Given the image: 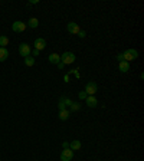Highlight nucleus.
Returning <instances> with one entry per match:
<instances>
[{
    "instance_id": "nucleus-1",
    "label": "nucleus",
    "mask_w": 144,
    "mask_h": 161,
    "mask_svg": "<svg viewBox=\"0 0 144 161\" xmlns=\"http://www.w3.org/2000/svg\"><path fill=\"white\" fill-rule=\"evenodd\" d=\"M75 53H72V52H65L64 55H61V62L64 63V65H69V63H74L75 62Z\"/></svg>"
},
{
    "instance_id": "nucleus-2",
    "label": "nucleus",
    "mask_w": 144,
    "mask_h": 161,
    "mask_svg": "<svg viewBox=\"0 0 144 161\" xmlns=\"http://www.w3.org/2000/svg\"><path fill=\"white\" fill-rule=\"evenodd\" d=\"M84 92H85L88 96H94L98 92V85H97L95 82H88L85 85V91H84Z\"/></svg>"
},
{
    "instance_id": "nucleus-3",
    "label": "nucleus",
    "mask_w": 144,
    "mask_h": 161,
    "mask_svg": "<svg viewBox=\"0 0 144 161\" xmlns=\"http://www.w3.org/2000/svg\"><path fill=\"white\" fill-rule=\"evenodd\" d=\"M122 56H124V60L127 62V60H133V59H137L138 58V52L136 49H127V51L122 53Z\"/></svg>"
},
{
    "instance_id": "nucleus-4",
    "label": "nucleus",
    "mask_w": 144,
    "mask_h": 161,
    "mask_svg": "<svg viewBox=\"0 0 144 161\" xmlns=\"http://www.w3.org/2000/svg\"><path fill=\"white\" fill-rule=\"evenodd\" d=\"M19 53H20V56H23V58H28V56H30V53H32V49H30V46L28 43H22L19 46Z\"/></svg>"
},
{
    "instance_id": "nucleus-5",
    "label": "nucleus",
    "mask_w": 144,
    "mask_h": 161,
    "mask_svg": "<svg viewBox=\"0 0 144 161\" xmlns=\"http://www.w3.org/2000/svg\"><path fill=\"white\" fill-rule=\"evenodd\" d=\"M74 158V151L71 148H65L61 153V161H71Z\"/></svg>"
},
{
    "instance_id": "nucleus-6",
    "label": "nucleus",
    "mask_w": 144,
    "mask_h": 161,
    "mask_svg": "<svg viewBox=\"0 0 144 161\" xmlns=\"http://www.w3.org/2000/svg\"><path fill=\"white\" fill-rule=\"evenodd\" d=\"M12 29H13V32H16V33H20V32H23V30L26 29V23L17 20V22H14L13 25H12Z\"/></svg>"
},
{
    "instance_id": "nucleus-7",
    "label": "nucleus",
    "mask_w": 144,
    "mask_h": 161,
    "mask_svg": "<svg viewBox=\"0 0 144 161\" xmlns=\"http://www.w3.org/2000/svg\"><path fill=\"white\" fill-rule=\"evenodd\" d=\"M71 104H72V101L69 98H61L59 99V104H58V108H59V111L66 110V107H71Z\"/></svg>"
},
{
    "instance_id": "nucleus-8",
    "label": "nucleus",
    "mask_w": 144,
    "mask_h": 161,
    "mask_svg": "<svg viewBox=\"0 0 144 161\" xmlns=\"http://www.w3.org/2000/svg\"><path fill=\"white\" fill-rule=\"evenodd\" d=\"M33 46H35V49H38V51L40 52L42 49L46 48V42H45L43 37H38V39L35 40V43H33Z\"/></svg>"
},
{
    "instance_id": "nucleus-9",
    "label": "nucleus",
    "mask_w": 144,
    "mask_h": 161,
    "mask_svg": "<svg viewBox=\"0 0 144 161\" xmlns=\"http://www.w3.org/2000/svg\"><path fill=\"white\" fill-rule=\"evenodd\" d=\"M66 29H68V32L69 33H72V35H78L79 33V26L76 25V23H74V22H69L68 23V26H66Z\"/></svg>"
},
{
    "instance_id": "nucleus-10",
    "label": "nucleus",
    "mask_w": 144,
    "mask_h": 161,
    "mask_svg": "<svg viewBox=\"0 0 144 161\" xmlns=\"http://www.w3.org/2000/svg\"><path fill=\"white\" fill-rule=\"evenodd\" d=\"M85 102H86V105H88L89 108H95V107L98 105V99H97L95 96H86Z\"/></svg>"
},
{
    "instance_id": "nucleus-11",
    "label": "nucleus",
    "mask_w": 144,
    "mask_h": 161,
    "mask_svg": "<svg viewBox=\"0 0 144 161\" xmlns=\"http://www.w3.org/2000/svg\"><path fill=\"white\" fill-rule=\"evenodd\" d=\"M48 59H49L50 63H55V65H58V63L61 62V56H59L58 53H50Z\"/></svg>"
},
{
    "instance_id": "nucleus-12",
    "label": "nucleus",
    "mask_w": 144,
    "mask_h": 161,
    "mask_svg": "<svg viewBox=\"0 0 144 161\" xmlns=\"http://www.w3.org/2000/svg\"><path fill=\"white\" fill-rule=\"evenodd\" d=\"M9 58V51L6 48H0V62H4Z\"/></svg>"
},
{
    "instance_id": "nucleus-13",
    "label": "nucleus",
    "mask_w": 144,
    "mask_h": 161,
    "mask_svg": "<svg viewBox=\"0 0 144 161\" xmlns=\"http://www.w3.org/2000/svg\"><path fill=\"white\" fill-rule=\"evenodd\" d=\"M26 26H29V28H32V29H35V28H38V26H39V20H38L36 17H30Z\"/></svg>"
},
{
    "instance_id": "nucleus-14",
    "label": "nucleus",
    "mask_w": 144,
    "mask_h": 161,
    "mask_svg": "<svg viewBox=\"0 0 144 161\" xmlns=\"http://www.w3.org/2000/svg\"><path fill=\"white\" fill-rule=\"evenodd\" d=\"M69 114H71V112H69L68 110L59 111V119H61V121H66V119L69 118Z\"/></svg>"
},
{
    "instance_id": "nucleus-15",
    "label": "nucleus",
    "mask_w": 144,
    "mask_h": 161,
    "mask_svg": "<svg viewBox=\"0 0 144 161\" xmlns=\"http://www.w3.org/2000/svg\"><path fill=\"white\" fill-rule=\"evenodd\" d=\"M69 148H71L72 151L74 150H81V142H79L78 139H74V141L69 142Z\"/></svg>"
},
{
    "instance_id": "nucleus-16",
    "label": "nucleus",
    "mask_w": 144,
    "mask_h": 161,
    "mask_svg": "<svg viewBox=\"0 0 144 161\" xmlns=\"http://www.w3.org/2000/svg\"><path fill=\"white\" fill-rule=\"evenodd\" d=\"M128 69H130L128 62H125V60L120 62V71H121V72H128Z\"/></svg>"
},
{
    "instance_id": "nucleus-17",
    "label": "nucleus",
    "mask_w": 144,
    "mask_h": 161,
    "mask_svg": "<svg viewBox=\"0 0 144 161\" xmlns=\"http://www.w3.org/2000/svg\"><path fill=\"white\" fill-rule=\"evenodd\" d=\"M7 45H9V37L0 36V48H6Z\"/></svg>"
},
{
    "instance_id": "nucleus-18",
    "label": "nucleus",
    "mask_w": 144,
    "mask_h": 161,
    "mask_svg": "<svg viewBox=\"0 0 144 161\" xmlns=\"http://www.w3.org/2000/svg\"><path fill=\"white\" fill-rule=\"evenodd\" d=\"M25 65H26V66H33V65H35V58H32V56L25 58Z\"/></svg>"
},
{
    "instance_id": "nucleus-19",
    "label": "nucleus",
    "mask_w": 144,
    "mask_h": 161,
    "mask_svg": "<svg viewBox=\"0 0 144 161\" xmlns=\"http://www.w3.org/2000/svg\"><path fill=\"white\" fill-rule=\"evenodd\" d=\"M79 108H81V105H79L78 102H72L71 104V111H79Z\"/></svg>"
},
{
    "instance_id": "nucleus-20",
    "label": "nucleus",
    "mask_w": 144,
    "mask_h": 161,
    "mask_svg": "<svg viewBox=\"0 0 144 161\" xmlns=\"http://www.w3.org/2000/svg\"><path fill=\"white\" fill-rule=\"evenodd\" d=\"M86 96H88V95H86L85 92H79V99H85Z\"/></svg>"
},
{
    "instance_id": "nucleus-21",
    "label": "nucleus",
    "mask_w": 144,
    "mask_h": 161,
    "mask_svg": "<svg viewBox=\"0 0 144 161\" xmlns=\"http://www.w3.org/2000/svg\"><path fill=\"white\" fill-rule=\"evenodd\" d=\"M78 36H79V37H85V36H86V33H85V32H84V30H79Z\"/></svg>"
},
{
    "instance_id": "nucleus-22",
    "label": "nucleus",
    "mask_w": 144,
    "mask_h": 161,
    "mask_svg": "<svg viewBox=\"0 0 144 161\" xmlns=\"http://www.w3.org/2000/svg\"><path fill=\"white\" fill-rule=\"evenodd\" d=\"M62 147H64V150L65 148H69V142H68V141H64V142H62Z\"/></svg>"
},
{
    "instance_id": "nucleus-23",
    "label": "nucleus",
    "mask_w": 144,
    "mask_h": 161,
    "mask_svg": "<svg viewBox=\"0 0 144 161\" xmlns=\"http://www.w3.org/2000/svg\"><path fill=\"white\" fill-rule=\"evenodd\" d=\"M39 53H40V52L38 51V49H33V51H32V55H33V56H38Z\"/></svg>"
},
{
    "instance_id": "nucleus-24",
    "label": "nucleus",
    "mask_w": 144,
    "mask_h": 161,
    "mask_svg": "<svg viewBox=\"0 0 144 161\" xmlns=\"http://www.w3.org/2000/svg\"><path fill=\"white\" fill-rule=\"evenodd\" d=\"M38 3H39L38 0H30V1H29V4H38Z\"/></svg>"
},
{
    "instance_id": "nucleus-25",
    "label": "nucleus",
    "mask_w": 144,
    "mask_h": 161,
    "mask_svg": "<svg viewBox=\"0 0 144 161\" xmlns=\"http://www.w3.org/2000/svg\"><path fill=\"white\" fill-rule=\"evenodd\" d=\"M117 59H118L120 62H122V60H124V56H122V55H118V56H117Z\"/></svg>"
},
{
    "instance_id": "nucleus-26",
    "label": "nucleus",
    "mask_w": 144,
    "mask_h": 161,
    "mask_svg": "<svg viewBox=\"0 0 144 161\" xmlns=\"http://www.w3.org/2000/svg\"><path fill=\"white\" fill-rule=\"evenodd\" d=\"M64 63H62V62H59V63H58V68H59V69H62V68H64Z\"/></svg>"
}]
</instances>
